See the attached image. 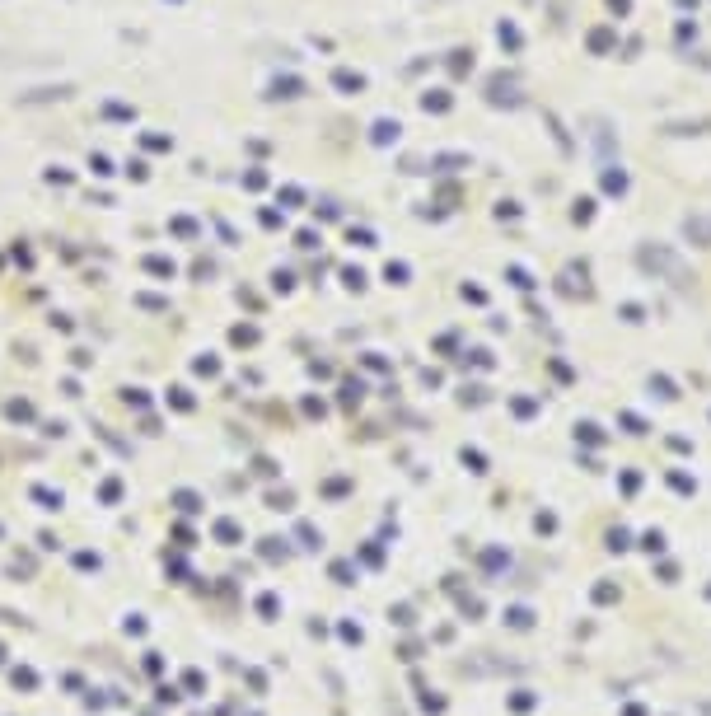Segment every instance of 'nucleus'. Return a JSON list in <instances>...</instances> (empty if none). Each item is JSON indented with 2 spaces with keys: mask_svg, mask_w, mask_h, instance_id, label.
<instances>
[{
  "mask_svg": "<svg viewBox=\"0 0 711 716\" xmlns=\"http://www.w3.org/2000/svg\"><path fill=\"white\" fill-rule=\"evenodd\" d=\"M697 281H702V300H707V314H711V239L702 243V258H697Z\"/></svg>",
  "mask_w": 711,
  "mask_h": 716,
  "instance_id": "f257e3e1",
  "label": "nucleus"
}]
</instances>
